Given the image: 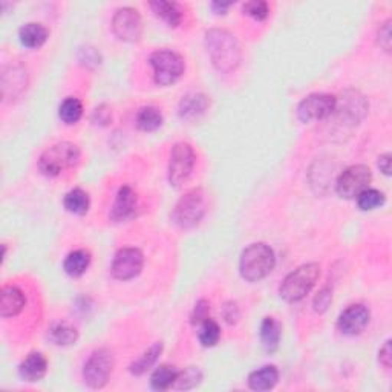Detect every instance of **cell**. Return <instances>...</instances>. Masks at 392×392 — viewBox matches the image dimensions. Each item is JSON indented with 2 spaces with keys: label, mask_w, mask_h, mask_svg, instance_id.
Segmentation results:
<instances>
[{
  "label": "cell",
  "mask_w": 392,
  "mask_h": 392,
  "mask_svg": "<svg viewBox=\"0 0 392 392\" xmlns=\"http://www.w3.org/2000/svg\"><path fill=\"white\" fill-rule=\"evenodd\" d=\"M48 372V360L42 353H29L19 366V375L22 380L34 383L42 380Z\"/></svg>",
  "instance_id": "obj_18"
},
{
  "label": "cell",
  "mask_w": 392,
  "mask_h": 392,
  "mask_svg": "<svg viewBox=\"0 0 392 392\" xmlns=\"http://www.w3.org/2000/svg\"><path fill=\"white\" fill-rule=\"evenodd\" d=\"M80 149L71 141H61L48 147L38 158V169L46 177H59L60 173L77 166Z\"/></svg>",
  "instance_id": "obj_4"
},
{
  "label": "cell",
  "mask_w": 392,
  "mask_h": 392,
  "mask_svg": "<svg viewBox=\"0 0 392 392\" xmlns=\"http://www.w3.org/2000/svg\"><path fill=\"white\" fill-rule=\"evenodd\" d=\"M356 199H357L358 209L360 210H365V212L377 209V207H382L386 201L385 195H383L380 190L370 189V187H368L366 190H363L362 194H360Z\"/></svg>",
  "instance_id": "obj_32"
},
{
  "label": "cell",
  "mask_w": 392,
  "mask_h": 392,
  "mask_svg": "<svg viewBox=\"0 0 392 392\" xmlns=\"http://www.w3.org/2000/svg\"><path fill=\"white\" fill-rule=\"evenodd\" d=\"M370 319V310L357 303V305H349L347 310L342 311L337 321V326L345 335H357L368 326Z\"/></svg>",
  "instance_id": "obj_15"
},
{
  "label": "cell",
  "mask_w": 392,
  "mask_h": 392,
  "mask_svg": "<svg viewBox=\"0 0 392 392\" xmlns=\"http://www.w3.org/2000/svg\"><path fill=\"white\" fill-rule=\"evenodd\" d=\"M335 108V97L330 94H311L298 106V117L302 123L321 122L331 118Z\"/></svg>",
  "instance_id": "obj_11"
},
{
  "label": "cell",
  "mask_w": 392,
  "mask_h": 392,
  "mask_svg": "<svg viewBox=\"0 0 392 392\" xmlns=\"http://www.w3.org/2000/svg\"><path fill=\"white\" fill-rule=\"evenodd\" d=\"M331 300H333L331 290L330 288H324V290L314 298V302H313L314 311H317V313H325L328 307H330Z\"/></svg>",
  "instance_id": "obj_37"
},
{
  "label": "cell",
  "mask_w": 392,
  "mask_h": 392,
  "mask_svg": "<svg viewBox=\"0 0 392 392\" xmlns=\"http://www.w3.org/2000/svg\"><path fill=\"white\" fill-rule=\"evenodd\" d=\"M112 29L123 42H138L143 36V20L140 13L129 6L119 8L112 17Z\"/></svg>",
  "instance_id": "obj_12"
},
{
  "label": "cell",
  "mask_w": 392,
  "mask_h": 392,
  "mask_svg": "<svg viewBox=\"0 0 392 392\" xmlns=\"http://www.w3.org/2000/svg\"><path fill=\"white\" fill-rule=\"evenodd\" d=\"M244 13L254 20H266L270 15V6L262 0H253V2L244 3Z\"/></svg>",
  "instance_id": "obj_34"
},
{
  "label": "cell",
  "mask_w": 392,
  "mask_h": 392,
  "mask_svg": "<svg viewBox=\"0 0 392 392\" xmlns=\"http://www.w3.org/2000/svg\"><path fill=\"white\" fill-rule=\"evenodd\" d=\"M207 212L205 195L201 189H194L184 195L177 203L172 213V219L180 228H194L203 221Z\"/></svg>",
  "instance_id": "obj_5"
},
{
  "label": "cell",
  "mask_w": 392,
  "mask_h": 392,
  "mask_svg": "<svg viewBox=\"0 0 392 392\" xmlns=\"http://www.w3.org/2000/svg\"><path fill=\"white\" fill-rule=\"evenodd\" d=\"M196 163L194 147L189 143H177L172 149L169 161V182L173 187H180L186 182Z\"/></svg>",
  "instance_id": "obj_9"
},
{
  "label": "cell",
  "mask_w": 392,
  "mask_h": 392,
  "mask_svg": "<svg viewBox=\"0 0 392 392\" xmlns=\"http://www.w3.org/2000/svg\"><path fill=\"white\" fill-rule=\"evenodd\" d=\"M371 180L372 175L370 167L363 164L351 166L340 173L337 182H335V190L342 198L356 199L363 190L370 187Z\"/></svg>",
  "instance_id": "obj_10"
},
{
  "label": "cell",
  "mask_w": 392,
  "mask_h": 392,
  "mask_svg": "<svg viewBox=\"0 0 392 392\" xmlns=\"http://www.w3.org/2000/svg\"><path fill=\"white\" fill-rule=\"evenodd\" d=\"M368 101L362 94L354 89H348L335 97V108L333 115L337 118V123L343 126H356L368 114ZM331 115V117H333Z\"/></svg>",
  "instance_id": "obj_8"
},
{
  "label": "cell",
  "mask_w": 392,
  "mask_h": 392,
  "mask_svg": "<svg viewBox=\"0 0 392 392\" xmlns=\"http://www.w3.org/2000/svg\"><path fill=\"white\" fill-rule=\"evenodd\" d=\"M138 210V196L131 186H122L118 190L115 203L112 205L110 219L115 222H126L132 219Z\"/></svg>",
  "instance_id": "obj_16"
},
{
  "label": "cell",
  "mask_w": 392,
  "mask_h": 392,
  "mask_svg": "<svg viewBox=\"0 0 392 392\" xmlns=\"http://www.w3.org/2000/svg\"><path fill=\"white\" fill-rule=\"evenodd\" d=\"M178 372L180 371L175 370V368L170 365L158 366L150 377L152 389L166 391L169 388H173L175 382H177V377H178Z\"/></svg>",
  "instance_id": "obj_27"
},
{
  "label": "cell",
  "mask_w": 392,
  "mask_h": 392,
  "mask_svg": "<svg viewBox=\"0 0 392 392\" xmlns=\"http://www.w3.org/2000/svg\"><path fill=\"white\" fill-rule=\"evenodd\" d=\"M279 371L273 365H266L249 375V386L253 391H270L276 386Z\"/></svg>",
  "instance_id": "obj_21"
},
{
  "label": "cell",
  "mask_w": 392,
  "mask_h": 392,
  "mask_svg": "<svg viewBox=\"0 0 392 392\" xmlns=\"http://www.w3.org/2000/svg\"><path fill=\"white\" fill-rule=\"evenodd\" d=\"M149 63L154 69V80L159 86H169L178 82L186 71V61L172 50H158L150 55Z\"/></svg>",
  "instance_id": "obj_6"
},
{
  "label": "cell",
  "mask_w": 392,
  "mask_h": 392,
  "mask_svg": "<svg viewBox=\"0 0 392 392\" xmlns=\"http://www.w3.org/2000/svg\"><path fill=\"white\" fill-rule=\"evenodd\" d=\"M110 110H108L106 109V106H100V108H97L95 109V112H94V118H95V122H100V123H103V124H106V123H109V119L108 118H105V114H109Z\"/></svg>",
  "instance_id": "obj_41"
},
{
  "label": "cell",
  "mask_w": 392,
  "mask_h": 392,
  "mask_svg": "<svg viewBox=\"0 0 392 392\" xmlns=\"http://www.w3.org/2000/svg\"><path fill=\"white\" fill-rule=\"evenodd\" d=\"M27 69L20 65H10L2 71V97L6 101L17 100L27 91Z\"/></svg>",
  "instance_id": "obj_14"
},
{
  "label": "cell",
  "mask_w": 392,
  "mask_h": 392,
  "mask_svg": "<svg viewBox=\"0 0 392 392\" xmlns=\"http://www.w3.org/2000/svg\"><path fill=\"white\" fill-rule=\"evenodd\" d=\"M392 351H391V340H388L385 345H383V348L380 349V353H379V362L383 368H386V370H389L391 368V362H392Z\"/></svg>",
  "instance_id": "obj_40"
},
{
  "label": "cell",
  "mask_w": 392,
  "mask_h": 392,
  "mask_svg": "<svg viewBox=\"0 0 392 392\" xmlns=\"http://www.w3.org/2000/svg\"><path fill=\"white\" fill-rule=\"evenodd\" d=\"M91 261H92L91 253L87 250L83 249L74 250L66 256L65 262H63V268H65V273L68 276L80 277L86 273L87 268H89Z\"/></svg>",
  "instance_id": "obj_23"
},
{
  "label": "cell",
  "mask_w": 392,
  "mask_h": 392,
  "mask_svg": "<svg viewBox=\"0 0 392 392\" xmlns=\"http://www.w3.org/2000/svg\"><path fill=\"white\" fill-rule=\"evenodd\" d=\"M83 115V105L82 101L75 97H69L63 100L59 108V117L65 124H75L80 122Z\"/></svg>",
  "instance_id": "obj_30"
},
{
  "label": "cell",
  "mask_w": 392,
  "mask_h": 392,
  "mask_svg": "<svg viewBox=\"0 0 392 392\" xmlns=\"http://www.w3.org/2000/svg\"><path fill=\"white\" fill-rule=\"evenodd\" d=\"M222 316H224V321H226L228 325H235L239 321V307L236 302H227L226 305L222 308Z\"/></svg>",
  "instance_id": "obj_39"
},
{
  "label": "cell",
  "mask_w": 392,
  "mask_h": 392,
  "mask_svg": "<svg viewBox=\"0 0 392 392\" xmlns=\"http://www.w3.org/2000/svg\"><path fill=\"white\" fill-rule=\"evenodd\" d=\"M63 205H65V209L69 213L83 216V215L89 212L91 199H89V195H87L85 190L74 189V190L68 191V194L65 195V199H63Z\"/></svg>",
  "instance_id": "obj_25"
},
{
  "label": "cell",
  "mask_w": 392,
  "mask_h": 392,
  "mask_svg": "<svg viewBox=\"0 0 392 392\" xmlns=\"http://www.w3.org/2000/svg\"><path fill=\"white\" fill-rule=\"evenodd\" d=\"M48 37H50V31H48L46 27H43L42 23L29 22L19 29L20 43L23 46L29 48V50H37V48H42L46 43Z\"/></svg>",
  "instance_id": "obj_19"
},
{
  "label": "cell",
  "mask_w": 392,
  "mask_h": 392,
  "mask_svg": "<svg viewBox=\"0 0 392 392\" xmlns=\"http://www.w3.org/2000/svg\"><path fill=\"white\" fill-rule=\"evenodd\" d=\"M391 36H392V31H391V20H386L383 25L380 27L379 33H377V40H379V45L385 50L386 52L391 51Z\"/></svg>",
  "instance_id": "obj_38"
},
{
  "label": "cell",
  "mask_w": 392,
  "mask_h": 392,
  "mask_svg": "<svg viewBox=\"0 0 392 392\" xmlns=\"http://www.w3.org/2000/svg\"><path fill=\"white\" fill-rule=\"evenodd\" d=\"M281 335H282V328L276 319L273 317L263 319L261 325V342H262V348L266 349L267 353L273 354L279 348Z\"/></svg>",
  "instance_id": "obj_22"
},
{
  "label": "cell",
  "mask_w": 392,
  "mask_h": 392,
  "mask_svg": "<svg viewBox=\"0 0 392 392\" xmlns=\"http://www.w3.org/2000/svg\"><path fill=\"white\" fill-rule=\"evenodd\" d=\"M219 337H221V328L218 322H215L210 317L205 319L198 333V339L201 342V345L204 348H212L219 342Z\"/></svg>",
  "instance_id": "obj_31"
},
{
  "label": "cell",
  "mask_w": 392,
  "mask_h": 392,
  "mask_svg": "<svg viewBox=\"0 0 392 392\" xmlns=\"http://www.w3.org/2000/svg\"><path fill=\"white\" fill-rule=\"evenodd\" d=\"M163 124V115L159 109L154 106H147L140 109L137 114V126L143 132H154L159 129Z\"/></svg>",
  "instance_id": "obj_29"
},
{
  "label": "cell",
  "mask_w": 392,
  "mask_h": 392,
  "mask_svg": "<svg viewBox=\"0 0 392 392\" xmlns=\"http://www.w3.org/2000/svg\"><path fill=\"white\" fill-rule=\"evenodd\" d=\"M163 353V343L157 342L155 345H152L146 353H144L140 358L135 360V362L129 366V370L133 375H143L146 374L152 366L157 363V360L159 357V354Z\"/></svg>",
  "instance_id": "obj_28"
},
{
  "label": "cell",
  "mask_w": 392,
  "mask_h": 392,
  "mask_svg": "<svg viewBox=\"0 0 392 392\" xmlns=\"http://www.w3.org/2000/svg\"><path fill=\"white\" fill-rule=\"evenodd\" d=\"M379 167H380V170L385 173V175L391 173V155L389 154L382 155L379 158Z\"/></svg>",
  "instance_id": "obj_42"
},
{
  "label": "cell",
  "mask_w": 392,
  "mask_h": 392,
  "mask_svg": "<svg viewBox=\"0 0 392 392\" xmlns=\"http://www.w3.org/2000/svg\"><path fill=\"white\" fill-rule=\"evenodd\" d=\"M230 6H231V3H221V2H213V3H212V8H213V10H215L216 13H218V14H224V13H226V11L228 10Z\"/></svg>",
  "instance_id": "obj_43"
},
{
  "label": "cell",
  "mask_w": 392,
  "mask_h": 392,
  "mask_svg": "<svg viewBox=\"0 0 392 392\" xmlns=\"http://www.w3.org/2000/svg\"><path fill=\"white\" fill-rule=\"evenodd\" d=\"M144 267V256L138 249H122L112 261L110 273L118 281H131Z\"/></svg>",
  "instance_id": "obj_13"
},
{
  "label": "cell",
  "mask_w": 392,
  "mask_h": 392,
  "mask_svg": "<svg viewBox=\"0 0 392 392\" xmlns=\"http://www.w3.org/2000/svg\"><path fill=\"white\" fill-rule=\"evenodd\" d=\"M149 5L158 17L163 19L169 27L177 28L181 25L182 11L178 3L166 2V0H157V2H150Z\"/></svg>",
  "instance_id": "obj_24"
},
{
  "label": "cell",
  "mask_w": 392,
  "mask_h": 392,
  "mask_svg": "<svg viewBox=\"0 0 392 392\" xmlns=\"http://www.w3.org/2000/svg\"><path fill=\"white\" fill-rule=\"evenodd\" d=\"M276 266V256L273 249L267 244H252L241 254L239 271L241 276L249 282H259L267 277Z\"/></svg>",
  "instance_id": "obj_2"
},
{
  "label": "cell",
  "mask_w": 392,
  "mask_h": 392,
  "mask_svg": "<svg viewBox=\"0 0 392 392\" xmlns=\"http://www.w3.org/2000/svg\"><path fill=\"white\" fill-rule=\"evenodd\" d=\"M210 313V305L205 299H201L196 302V305L194 308V313H191V325H201L205 319H209Z\"/></svg>",
  "instance_id": "obj_35"
},
{
  "label": "cell",
  "mask_w": 392,
  "mask_h": 392,
  "mask_svg": "<svg viewBox=\"0 0 392 392\" xmlns=\"http://www.w3.org/2000/svg\"><path fill=\"white\" fill-rule=\"evenodd\" d=\"M205 48L213 66L222 74L235 71L241 63V46L227 29L215 28L205 33Z\"/></svg>",
  "instance_id": "obj_1"
},
{
  "label": "cell",
  "mask_w": 392,
  "mask_h": 392,
  "mask_svg": "<svg viewBox=\"0 0 392 392\" xmlns=\"http://www.w3.org/2000/svg\"><path fill=\"white\" fill-rule=\"evenodd\" d=\"M115 358L112 351L108 348H100L89 356L83 368L85 383L92 389H101L106 386L109 377L114 370Z\"/></svg>",
  "instance_id": "obj_7"
},
{
  "label": "cell",
  "mask_w": 392,
  "mask_h": 392,
  "mask_svg": "<svg viewBox=\"0 0 392 392\" xmlns=\"http://www.w3.org/2000/svg\"><path fill=\"white\" fill-rule=\"evenodd\" d=\"M319 276H321L319 263H303L284 279V282L279 286V294L288 303L299 302L313 290Z\"/></svg>",
  "instance_id": "obj_3"
},
{
  "label": "cell",
  "mask_w": 392,
  "mask_h": 392,
  "mask_svg": "<svg viewBox=\"0 0 392 392\" xmlns=\"http://www.w3.org/2000/svg\"><path fill=\"white\" fill-rule=\"evenodd\" d=\"M48 339L57 347H71L77 343L78 331L68 324H55L48 333Z\"/></svg>",
  "instance_id": "obj_26"
},
{
  "label": "cell",
  "mask_w": 392,
  "mask_h": 392,
  "mask_svg": "<svg viewBox=\"0 0 392 392\" xmlns=\"http://www.w3.org/2000/svg\"><path fill=\"white\" fill-rule=\"evenodd\" d=\"M27 298L19 286L6 285L0 291V314L3 319L15 317L25 308Z\"/></svg>",
  "instance_id": "obj_17"
},
{
  "label": "cell",
  "mask_w": 392,
  "mask_h": 392,
  "mask_svg": "<svg viewBox=\"0 0 392 392\" xmlns=\"http://www.w3.org/2000/svg\"><path fill=\"white\" fill-rule=\"evenodd\" d=\"M201 380H203V372L195 366H189L184 371L178 372V377H177V382H175L173 388L194 389L199 385V383H201Z\"/></svg>",
  "instance_id": "obj_33"
},
{
  "label": "cell",
  "mask_w": 392,
  "mask_h": 392,
  "mask_svg": "<svg viewBox=\"0 0 392 392\" xmlns=\"http://www.w3.org/2000/svg\"><path fill=\"white\" fill-rule=\"evenodd\" d=\"M78 60L85 66H97V65H100L101 59H100V54L97 52L95 48L86 46V48H82V50H80Z\"/></svg>",
  "instance_id": "obj_36"
},
{
  "label": "cell",
  "mask_w": 392,
  "mask_h": 392,
  "mask_svg": "<svg viewBox=\"0 0 392 392\" xmlns=\"http://www.w3.org/2000/svg\"><path fill=\"white\" fill-rule=\"evenodd\" d=\"M210 100L204 94H189L186 97H182L180 103V115L181 118L194 119L199 115H203L204 112L209 109Z\"/></svg>",
  "instance_id": "obj_20"
}]
</instances>
